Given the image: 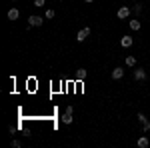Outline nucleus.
I'll return each mask as SVG.
<instances>
[{
    "instance_id": "a211bd4d",
    "label": "nucleus",
    "mask_w": 150,
    "mask_h": 148,
    "mask_svg": "<svg viewBox=\"0 0 150 148\" xmlns=\"http://www.w3.org/2000/svg\"><path fill=\"white\" fill-rule=\"evenodd\" d=\"M12 146H14V148H20V140H12Z\"/></svg>"
},
{
    "instance_id": "2eb2a0df",
    "label": "nucleus",
    "mask_w": 150,
    "mask_h": 148,
    "mask_svg": "<svg viewBox=\"0 0 150 148\" xmlns=\"http://www.w3.org/2000/svg\"><path fill=\"white\" fill-rule=\"evenodd\" d=\"M142 130H144V132H150V122H148V120L142 122Z\"/></svg>"
},
{
    "instance_id": "9b49d317",
    "label": "nucleus",
    "mask_w": 150,
    "mask_h": 148,
    "mask_svg": "<svg viewBox=\"0 0 150 148\" xmlns=\"http://www.w3.org/2000/svg\"><path fill=\"white\" fill-rule=\"evenodd\" d=\"M126 66H130V68L136 66V58L134 56H126Z\"/></svg>"
},
{
    "instance_id": "aec40b11",
    "label": "nucleus",
    "mask_w": 150,
    "mask_h": 148,
    "mask_svg": "<svg viewBox=\"0 0 150 148\" xmlns=\"http://www.w3.org/2000/svg\"><path fill=\"white\" fill-rule=\"evenodd\" d=\"M12 2H16V0H12Z\"/></svg>"
},
{
    "instance_id": "1a4fd4ad",
    "label": "nucleus",
    "mask_w": 150,
    "mask_h": 148,
    "mask_svg": "<svg viewBox=\"0 0 150 148\" xmlns=\"http://www.w3.org/2000/svg\"><path fill=\"white\" fill-rule=\"evenodd\" d=\"M136 144H138L140 148H148V144H150V142H148V138H146V136H140Z\"/></svg>"
},
{
    "instance_id": "39448f33",
    "label": "nucleus",
    "mask_w": 150,
    "mask_h": 148,
    "mask_svg": "<svg viewBox=\"0 0 150 148\" xmlns=\"http://www.w3.org/2000/svg\"><path fill=\"white\" fill-rule=\"evenodd\" d=\"M132 42H134L132 36H122V38H120V46H122V48H130Z\"/></svg>"
},
{
    "instance_id": "4468645a",
    "label": "nucleus",
    "mask_w": 150,
    "mask_h": 148,
    "mask_svg": "<svg viewBox=\"0 0 150 148\" xmlns=\"http://www.w3.org/2000/svg\"><path fill=\"white\" fill-rule=\"evenodd\" d=\"M44 4H46V0H34V6L38 8H44Z\"/></svg>"
},
{
    "instance_id": "423d86ee",
    "label": "nucleus",
    "mask_w": 150,
    "mask_h": 148,
    "mask_svg": "<svg viewBox=\"0 0 150 148\" xmlns=\"http://www.w3.org/2000/svg\"><path fill=\"white\" fill-rule=\"evenodd\" d=\"M122 76H124V68H120V66H116V68L112 70V78H114V80H120Z\"/></svg>"
},
{
    "instance_id": "0eeeda50",
    "label": "nucleus",
    "mask_w": 150,
    "mask_h": 148,
    "mask_svg": "<svg viewBox=\"0 0 150 148\" xmlns=\"http://www.w3.org/2000/svg\"><path fill=\"white\" fill-rule=\"evenodd\" d=\"M134 78L136 80H146V70L144 68H136L134 70Z\"/></svg>"
},
{
    "instance_id": "6ab92c4d",
    "label": "nucleus",
    "mask_w": 150,
    "mask_h": 148,
    "mask_svg": "<svg viewBox=\"0 0 150 148\" xmlns=\"http://www.w3.org/2000/svg\"><path fill=\"white\" fill-rule=\"evenodd\" d=\"M84 2H94V0H84Z\"/></svg>"
},
{
    "instance_id": "6e6552de",
    "label": "nucleus",
    "mask_w": 150,
    "mask_h": 148,
    "mask_svg": "<svg viewBox=\"0 0 150 148\" xmlns=\"http://www.w3.org/2000/svg\"><path fill=\"white\" fill-rule=\"evenodd\" d=\"M18 16H20V12L16 10V8H10L8 10V20H18Z\"/></svg>"
},
{
    "instance_id": "9d476101",
    "label": "nucleus",
    "mask_w": 150,
    "mask_h": 148,
    "mask_svg": "<svg viewBox=\"0 0 150 148\" xmlns=\"http://www.w3.org/2000/svg\"><path fill=\"white\" fill-rule=\"evenodd\" d=\"M86 76H88V72H86L84 68H78V70H76V80H84Z\"/></svg>"
},
{
    "instance_id": "f03ea898",
    "label": "nucleus",
    "mask_w": 150,
    "mask_h": 148,
    "mask_svg": "<svg viewBox=\"0 0 150 148\" xmlns=\"http://www.w3.org/2000/svg\"><path fill=\"white\" fill-rule=\"evenodd\" d=\"M72 112H74V108L68 106V108H66V112L62 114V122H64V124H72V120H74V118H72Z\"/></svg>"
},
{
    "instance_id": "20e7f679",
    "label": "nucleus",
    "mask_w": 150,
    "mask_h": 148,
    "mask_svg": "<svg viewBox=\"0 0 150 148\" xmlns=\"http://www.w3.org/2000/svg\"><path fill=\"white\" fill-rule=\"evenodd\" d=\"M88 36H90V28H82L80 32L76 34V42H84Z\"/></svg>"
},
{
    "instance_id": "dca6fc26",
    "label": "nucleus",
    "mask_w": 150,
    "mask_h": 148,
    "mask_svg": "<svg viewBox=\"0 0 150 148\" xmlns=\"http://www.w3.org/2000/svg\"><path fill=\"white\" fill-rule=\"evenodd\" d=\"M132 12H134V14H140V12H142V6H140V2L136 4V6H134V8H132Z\"/></svg>"
},
{
    "instance_id": "f3484780",
    "label": "nucleus",
    "mask_w": 150,
    "mask_h": 148,
    "mask_svg": "<svg viewBox=\"0 0 150 148\" xmlns=\"http://www.w3.org/2000/svg\"><path fill=\"white\" fill-rule=\"evenodd\" d=\"M138 120H140V122H146V120H148V118H146V116H144V114H138Z\"/></svg>"
},
{
    "instance_id": "412c9836",
    "label": "nucleus",
    "mask_w": 150,
    "mask_h": 148,
    "mask_svg": "<svg viewBox=\"0 0 150 148\" xmlns=\"http://www.w3.org/2000/svg\"><path fill=\"white\" fill-rule=\"evenodd\" d=\"M136 2H140V0H136Z\"/></svg>"
},
{
    "instance_id": "f257e3e1",
    "label": "nucleus",
    "mask_w": 150,
    "mask_h": 148,
    "mask_svg": "<svg viewBox=\"0 0 150 148\" xmlns=\"http://www.w3.org/2000/svg\"><path fill=\"white\" fill-rule=\"evenodd\" d=\"M130 14H132V10H130L128 6H120V8H118V12H116V16H118L120 20H124V18H128Z\"/></svg>"
},
{
    "instance_id": "f8f14e48",
    "label": "nucleus",
    "mask_w": 150,
    "mask_h": 148,
    "mask_svg": "<svg viewBox=\"0 0 150 148\" xmlns=\"http://www.w3.org/2000/svg\"><path fill=\"white\" fill-rule=\"evenodd\" d=\"M130 28H132V30H140V20H136V18L130 20Z\"/></svg>"
},
{
    "instance_id": "7ed1b4c3",
    "label": "nucleus",
    "mask_w": 150,
    "mask_h": 148,
    "mask_svg": "<svg viewBox=\"0 0 150 148\" xmlns=\"http://www.w3.org/2000/svg\"><path fill=\"white\" fill-rule=\"evenodd\" d=\"M44 24V18L42 16H28V26H42Z\"/></svg>"
},
{
    "instance_id": "ddd939ff",
    "label": "nucleus",
    "mask_w": 150,
    "mask_h": 148,
    "mask_svg": "<svg viewBox=\"0 0 150 148\" xmlns=\"http://www.w3.org/2000/svg\"><path fill=\"white\" fill-rule=\"evenodd\" d=\"M54 16H56V12L52 10V8H48V10H46V18H48V20H52Z\"/></svg>"
}]
</instances>
